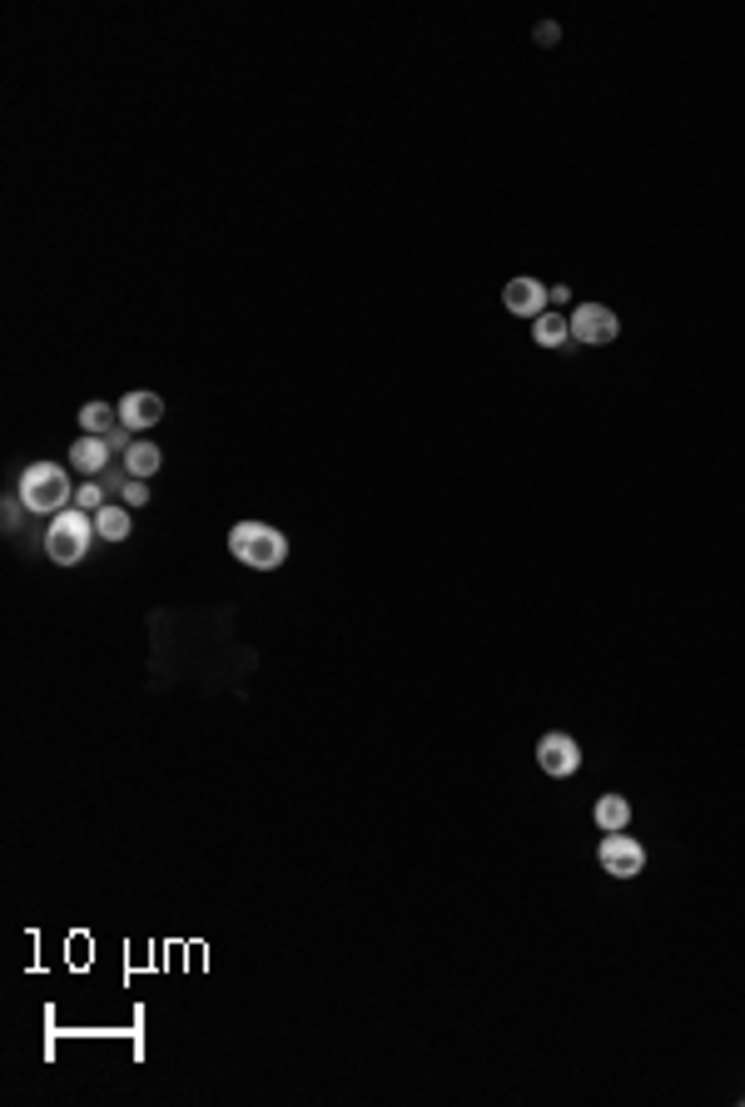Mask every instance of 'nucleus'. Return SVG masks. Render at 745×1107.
Instances as JSON below:
<instances>
[{
	"mask_svg": "<svg viewBox=\"0 0 745 1107\" xmlns=\"http://www.w3.org/2000/svg\"><path fill=\"white\" fill-rule=\"evenodd\" d=\"M70 467L85 472V477H105V467H110V442H105V437H80V442L70 447Z\"/></svg>",
	"mask_w": 745,
	"mask_h": 1107,
	"instance_id": "9",
	"label": "nucleus"
},
{
	"mask_svg": "<svg viewBox=\"0 0 745 1107\" xmlns=\"http://www.w3.org/2000/svg\"><path fill=\"white\" fill-rule=\"evenodd\" d=\"M20 512H25V502H20V497H10V502H5V527H10V532L20 527Z\"/></svg>",
	"mask_w": 745,
	"mask_h": 1107,
	"instance_id": "17",
	"label": "nucleus"
},
{
	"mask_svg": "<svg viewBox=\"0 0 745 1107\" xmlns=\"http://www.w3.org/2000/svg\"><path fill=\"white\" fill-rule=\"evenodd\" d=\"M75 507H80V512H90V517H95L100 507H110V502H105V482H85V487L75 492Z\"/></svg>",
	"mask_w": 745,
	"mask_h": 1107,
	"instance_id": "15",
	"label": "nucleus"
},
{
	"mask_svg": "<svg viewBox=\"0 0 745 1107\" xmlns=\"http://www.w3.org/2000/svg\"><path fill=\"white\" fill-rule=\"evenodd\" d=\"M20 502L25 512H65L70 507V472L60 462H35L20 472Z\"/></svg>",
	"mask_w": 745,
	"mask_h": 1107,
	"instance_id": "3",
	"label": "nucleus"
},
{
	"mask_svg": "<svg viewBox=\"0 0 745 1107\" xmlns=\"http://www.w3.org/2000/svg\"><path fill=\"white\" fill-rule=\"evenodd\" d=\"M159 462H164V457H159L154 442H135V447L125 452V477H140V482H145V477L159 472Z\"/></svg>",
	"mask_w": 745,
	"mask_h": 1107,
	"instance_id": "14",
	"label": "nucleus"
},
{
	"mask_svg": "<svg viewBox=\"0 0 745 1107\" xmlns=\"http://www.w3.org/2000/svg\"><path fill=\"white\" fill-rule=\"evenodd\" d=\"M532 338L542 343V348H562L567 338H572V318H562V313H542V318H532Z\"/></svg>",
	"mask_w": 745,
	"mask_h": 1107,
	"instance_id": "10",
	"label": "nucleus"
},
{
	"mask_svg": "<svg viewBox=\"0 0 745 1107\" xmlns=\"http://www.w3.org/2000/svg\"><path fill=\"white\" fill-rule=\"evenodd\" d=\"M537 765L547 770V775H557V780H567V775H577V765H582V745L572 740V735H542L537 740Z\"/></svg>",
	"mask_w": 745,
	"mask_h": 1107,
	"instance_id": "5",
	"label": "nucleus"
},
{
	"mask_svg": "<svg viewBox=\"0 0 745 1107\" xmlns=\"http://www.w3.org/2000/svg\"><path fill=\"white\" fill-rule=\"evenodd\" d=\"M130 527H135V522H130L125 507H100V512H95V537H105V542H125Z\"/></svg>",
	"mask_w": 745,
	"mask_h": 1107,
	"instance_id": "13",
	"label": "nucleus"
},
{
	"mask_svg": "<svg viewBox=\"0 0 745 1107\" xmlns=\"http://www.w3.org/2000/svg\"><path fill=\"white\" fill-rule=\"evenodd\" d=\"M80 427H85L90 437H110V432L125 427V422H120V408H110V403H85V408H80Z\"/></svg>",
	"mask_w": 745,
	"mask_h": 1107,
	"instance_id": "12",
	"label": "nucleus"
},
{
	"mask_svg": "<svg viewBox=\"0 0 745 1107\" xmlns=\"http://www.w3.org/2000/svg\"><path fill=\"white\" fill-rule=\"evenodd\" d=\"M90 537H95V517L80 512V507H65V512H55L50 527H45V556H50L55 566H75V561L90 556Z\"/></svg>",
	"mask_w": 745,
	"mask_h": 1107,
	"instance_id": "1",
	"label": "nucleus"
},
{
	"mask_svg": "<svg viewBox=\"0 0 745 1107\" xmlns=\"http://www.w3.org/2000/svg\"><path fill=\"white\" fill-rule=\"evenodd\" d=\"M596 825H601V834L626 830V825H631V805H626V795H601V800H596Z\"/></svg>",
	"mask_w": 745,
	"mask_h": 1107,
	"instance_id": "11",
	"label": "nucleus"
},
{
	"mask_svg": "<svg viewBox=\"0 0 745 1107\" xmlns=\"http://www.w3.org/2000/svg\"><path fill=\"white\" fill-rule=\"evenodd\" d=\"M547 288L537 283V278H507V288H502V303H507V313H517V318H542L547 313Z\"/></svg>",
	"mask_w": 745,
	"mask_h": 1107,
	"instance_id": "7",
	"label": "nucleus"
},
{
	"mask_svg": "<svg viewBox=\"0 0 745 1107\" xmlns=\"http://www.w3.org/2000/svg\"><path fill=\"white\" fill-rule=\"evenodd\" d=\"M120 497H125V502H130V507H145V502H149V487H145V482H140V477H130V482H125V487H120Z\"/></svg>",
	"mask_w": 745,
	"mask_h": 1107,
	"instance_id": "16",
	"label": "nucleus"
},
{
	"mask_svg": "<svg viewBox=\"0 0 745 1107\" xmlns=\"http://www.w3.org/2000/svg\"><path fill=\"white\" fill-rule=\"evenodd\" d=\"M229 552L239 556L244 566H254V571H279L289 561V542L269 522H239L229 532Z\"/></svg>",
	"mask_w": 745,
	"mask_h": 1107,
	"instance_id": "2",
	"label": "nucleus"
},
{
	"mask_svg": "<svg viewBox=\"0 0 745 1107\" xmlns=\"http://www.w3.org/2000/svg\"><path fill=\"white\" fill-rule=\"evenodd\" d=\"M596 859H601V869L611 874V879H636L641 869H646V849L631 839L626 830L606 834L601 839V849H596Z\"/></svg>",
	"mask_w": 745,
	"mask_h": 1107,
	"instance_id": "4",
	"label": "nucleus"
},
{
	"mask_svg": "<svg viewBox=\"0 0 745 1107\" xmlns=\"http://www.w3.org/2000/svg\"><path fill=\"white\" fill-rule=\"evenodd\" d=\"M616 313L606 308V303H582L577 313H572V338L577 343H611L616 338Z\"/></svg>",
	"mask_w": 745,
	"mask_h": 1107,
	"instance_id": "6",
	"label": "nucleus"
},
{
	"mask_svg": "<svg viewBox=\"0 0 745 1107\" xmlns=\"http://www.w3.org/2000/svg\"><path fill=\"white\" fill-rule=\"evenodd\" d=\"M557 35H562V30H557L552 20H542V25H537V45H557Z\"/></svg>",
	"mask_w": 745,
	"mask_h": 1107,
	"instance_id": "18",
	"label": "nucleus"
},
{
	"mask_svg": "<svg viewBox=\"0 0 745 1107\" xmlns=\"http://www.w3.org/2000/svg\"><path fill=\"white\" fill-rule=\"evenodd\" d=\"M159 417H164V398L149 393V388H135V393L120 398V422H125L130 432H149Z\"/></svg>",
	"mask_w": 745,
	"mask_h": 1107,
	"instance_id": "8",
	"label": "nucleus"
}]
</instances>
